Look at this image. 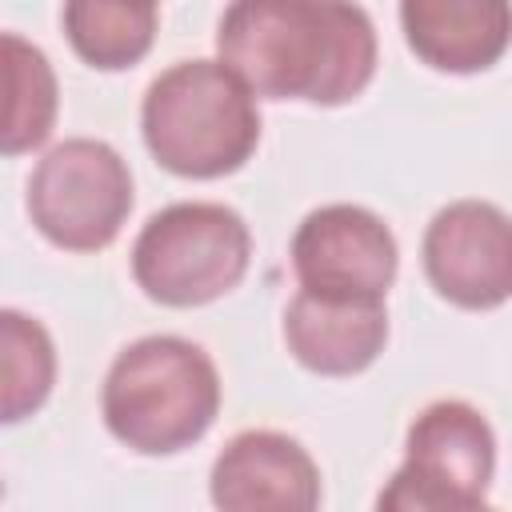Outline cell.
Instances as JSON below:
<instances>
[{
  "label": "cell",
  "mask_w": 512,
  "mask_h": 512,
  "mask_svg": "<svg viewBox=\"0 0 512 512\" xmlns=\"http://www.w3.org/2000/svg\"><path fill=\"white\" fill-rule=\"evenodd\" d=\"M140 128L160 168L188 180H216L256 152L260 108L228 64L180 60L148 84Z\"/></svg>",
  "instance_id": "cell-2"
},
{
  "label": "cell",
  "mask_w": 512,
  "mask_h": 512,
  "mask_svg": "<svg viewBox=\"0 0 512 512\" xmlns=\"http://www.w3.org/2000/svg\"><path fill=\"white\" fill-rule=\"evenodd\" d=\"M396 236L360 204H324L292 236V268L304 292L384 300L396 280Z\"/></svg>",
  "instance_id": "cell-6"
},
{
  "label": "cell",
  "mask_w": 512,
  "mask_h": 512,
  "mask_svg": "<svg viewBox=\"0 0 512 512\" xmlns=\"http://www.w3.org/2000/svg\"><path fill=\"white\" fill-rule=\"evenodd\" d=\"M0 348H4V396L0 416L4 424H16L32 416L56 380V348L40 320L4 308L0 312Z\"/></svg>",
  "instance_id": "cell-14"
},
{
  "label": "cell",
  "mask_w": 512,
  "mask_h": 512,
  "mask_svg": "<svg viewBox=\"0 0 512 512\" xmlns=\"http://www.w3.org/2000/svg\"><path fill=\"white\" fill-rule=\"evenodd\" d=\"M424 272L456 308H500L512 300V220L488 200L440 208L424 232Z\"/></svg>",
  "instance_id": "cell-7"
},
{
  "label": "cell",
  "mask_w": 512,
  "mask_h": 512,
  "mask_svg": "<svg viewBox=\"0 0 512 512\" xmlns=\"http://www.w3.org/2000/svg\"><path fill=\"white\" fill-rule=\"evenodd\" d=\"M252 256L240 212L212 200H180L148 216L132 244V276L148 300L168 308L212 304L232 292Z\"/></svg>",
  "instance_id": "cell-4"
},
{
  "label": "cell",
  "mask_w": 512,
  "mask_h": 512,
  "mask_svg": "<svg viewBox=\"0 0 512 512\" xmlns=\"http://www.w3.org/2000/svg\"><path fill=\"white\" fill-rule=\"evenodd\" d=\"M108 432L144 456H172L196 444L220 412V376L212 356L180 336H144L128 344L100 392Z\"/></svg>",
  "instance_id": "cell-3"
},
{
  "label": "cell",
  "mask_w": 512,
  "mask_h": 512,
  "mask_svg": "<svg viewBox=\"0 0 512 512\" xmlns=\"http://www.w3.org/2000/svg\"><path fill=\"white\" fill-rule=\"evenodd\" d=\"M400 24L408 48L436 72H484L512 44L504 0H408Z\"/></svg>",
  "instance_id": "cell-10"
},
{
  "label": "cell",
  "mask_w": 512,
  "mask_h": 512,
  "mask_svg": "<svg viewBox=\"0 0 512 512\" xmlns=\"http://www.w3.org/2000/svg\"><path fill=\"white\" fill-rule=\"evenodd\" d=\"M208 492L216 512H316L320 468L300 440L252 428L224 444Z\"/></svg>",
  "instance_id": "cell-8"
},
{
  "label": "cell",
  "mask_w": 512,
  "mask_h": 512,
  "mask_svg": "<svg viewBox=\"0 0 512 512\" xmlns=\"http://www.w3.org/2000/svg\"><path fill=\"white\" fill-rule=\"evenodd\" d=\"M28 212L56 248L100 252L120 236L132 212V172L112 144L72 136L36 164Z\"/></svg>",
  "instance_id": "cell-5"
},
{
  "label": "cell",
  "mask_w": 512,
  "mask_h": 512,
  "mask_svg": "<svg viewBox=\"0 0 512 512\" xmlns=\"http://www.w3.org/2000/svg\"><path fill=\"white\" fill-rule=\"evenodd\" d=\"M376 512H496L480 492L456 488L412 464H400L376 496Z\"/></svg>",
  "instance_id": "cell-15"
},
{
  "label": "cell",
  "mask_w": 512,
  "mask_h": 512,
  "mask_svg": "<svg viewBox=\"0 0 512 512\" xmlns=\"http://www.w3.org/2000/svg\"><path fill=\"white\" fill-rule=\"evenodd\" d=\"M64 32L80 60L104 72L132 68L144 60L156 36L152 4H112V0H72L60 12Z\"/></svg>",
  "instance_id": "cell-13"
},
{
  "label": "cell",
  "mask_w": 512,
  "mask_h": 512,
  "mask_svg": "<svg viewBox=\"0 0 512 512\" xmlns=\"http://www.w3.org/2000/svg\"><path fill=\"white\" fill-rule=\"evenodd\" d=\"M0 48H4V92H8L0 148L4 156H20L40 148L56 124V76L48 56L24 36L4 32Z\"/></svg>",
  "instance_id": "cell-12"
},
{
  "label": "cell",
  "mask_w": 512,
  "mask_h": 512,
  "mask_svg": "<svg viewBox=\"0 0 512 512\" xmlns=\"http://www.w3.org/2000/svg\"><path fill=\"white\" fill-rule=\"evenodd\" d=\"M220 64L252 96L348 104L376 72V32L356 4L316 0H240L216 28Z\"/></svg>",
  "instance_id": "cell-1"
},
{
  "label": "cell",
  "mask_w": 512,
  "mask_h": 512,
  "mask_svg": "<svg viewBox=\"0 0 512 512\" xmlns=\"http://www.w3.org/2000/svg\"><path fill=\"white\" fill-rule=\"evenodd\" d=\"M404 464L484 496L496 472V436L472 404L436 400L412 420Z\"/></svg>",
  "instance_id": "cell-11"
},
{
  "label": "cell",
  "mask_w": 512,
  "mask_h": 512,
  "mask_svg": "<svg viewBox=\"0 0 512 512\" xmlns=\"http://www.w3.org/2000/svg\"><path fill=\"white\" fill-rule=\"evenodd\" d=\"M388 340L384 300H352L324 292H296L284 308V344L288 352L320 376H356L364 372Z\"/></svg>",
  "instance_id": "cell-9"
}]
</instances>
